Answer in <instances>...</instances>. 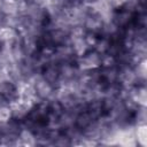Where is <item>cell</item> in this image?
<instances>
[{
    "mask_svg": "<svg viewBox=\"0 0 147 147\" xmlns=\"http://www.w3.org/2000/svg\"><path fill=\"white\" fill-rule=\"evenodd\" d=\"M17 37V32L13 26L5 25L0 26V41L1 42H10L15 40Z\"/></svg>",
    "mask_w": 147,
    "mask_h": 147,
    "instance_id": "obj_1",
    "label": "cell"
},
{
    "mask_svg": "<svg viewBox=\"0 0 147 147\" xmlns=\"http://www.w3.org/2000/svg\"><path fill=\"white\" fill-rule=\"evenodd\" d=\"M13 111L9 105H1L0 106V124L7 123L11 119Z\"/></svg>",
    "mask_w": 147,
    "mask_h": 147,
    "instance_id": "obj_2",
    "label": "cell"
},
{
    "mask_svg": "<svg viewBox=\"0 0 147 147\" xmlns=\"http://www.w3.org/2000/svg\"><path fill=\"white\" fill-rule=\"evenodd\" d=\"M18 138L22 140L23 145H33L36 141V137L32 134V132L30 130H22L18 133Z\"/></svg>",
    "mask_w": 147,
    "mask_h": 147,
    "instance_id": "obj_3",
    "label": "cell"
},
{
    "mask_svg": "<svg viewBox=\"0 0 147 147\" xmlns=\"http://www.w3.org/2000/svg\"><path fill=\"white\" fill-rule=\"evenodd\" d=\"M147 137V132H146V126L145 124H141V125H138L137 130H136V138L138 139L139 144L145 146L146 145V138Z\"/></svg>",
    "mask_w": 147,
    "mask_h": 147,
    "instance_id": "obj_4",
    "label": "cell"
}]
</instances>
